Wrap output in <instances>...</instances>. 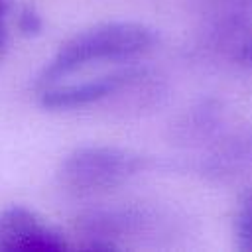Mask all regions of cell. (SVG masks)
<instances>
[{
    "label": "cell",
    "instance_id": "3957f363",
    "mask_svg": "<svg viewBox=\"0 0 252 252\" xmlns=\"http://www.w3.org/2000/svg\"><path fill=\"white\" fill-rule=\"evenodd\" d=\"M69 242L65 236L43 222L32 209L24 205H12L0 211V250H41V252H61L67 250Z\"/></svg>",
    "mask_w": 252,
    "mask_h": 252
},
{
    "label": "cell",
    "instance_id": "52a82bcc",
    "mask_svg": "<svg viewBox=\"0 0 252 252\" xmlns=\"http://www.w3.org/2000/svg\"><path fill=\"white\" fill-rule=\"evenodd\" d=\"M238 59H240V63H244L246 67H252V39H248V41L240 47Z\"/></svg>",
    "mask_w": 252,
    "mask_h": 252
},
{
    "label": "cell",
    "instance_id": "6da1fadb",
    "mask_svg": "<svg viewBox=\"0 0 252 252\" xmlns=\"http://www.w3.org/2000/svg\"><path fill=\"white\" fill-rule=\"evenodd\" d=\"M156 32L140 22H106L83 30L69 37L57 53L43 65L35 79V89L57 83L59 79L96 61L132 59L150 51Z\"/></svg>",
    "mask_w": 252,
    "mask_h": 252
},
{
    "label": "cell",
    "instance_id": "7a4b0ae2",
    "mask_svg": "<svg viewBox=\"0 0 252 252\" xmlns=\"http://www.w3.org/2000/svg\"><path fill=\"white\" fill-rule=\"evenodd\" d=\"M146 161L142 154L118 146H81L63 158L57 177L79 193L108 191L136 177Z\"/></svg>",
    "mask_w": 252,
    "mask_h": 252
},
{
    "label": "cell",
    "instance_id": "8992f818",
    "mask_svg": "<svg viewBox=\"0 0 252 252\" xmlns=\"http://www.w3.org/2000/svg\"><path fill=\"white\" fill-rule=\"evenodd\" d=\"M8 16H10V4L6 0H0V55L8 43Z\"/></svg>",
    "mask_w": 252,
    "mask_h": 252
},
{
    "label": "cell",
    "instance_id": "5b68a950",
    "mask_svg": "<svg viewBox=\"0 0 252 252\" xmlns=\"http://www.w3.org/2000/svg\"><path fill=\"white\" fill-rule=\"evenodd\" d=\"M43 28V20L33 6H22L18 12V30L24 35H37Z\"/></svg>",
    "mask_w": 252,
    "mask_h": 252
},
{
    "label": "cell",
    "instance_id": "277c9868",
    "mask_svg": "<svg viewBox=\"0 0 252 252\" xmlns=\"http://www.w3.org/2000/svg\"><path fill=\"white\" fill-rule=\"evenodd\" d=\"M140 75V69L126 67L120 71H112L108 75L89 79L83 83H67V85H47L39 89V102L47 110H69V108H81L87 104H93L96 100L106 98L108 94L116 93L130 81H134Z\"/></svg>",
    "mask_w": 252,
    "mask_h": 252
}]
</instances>
